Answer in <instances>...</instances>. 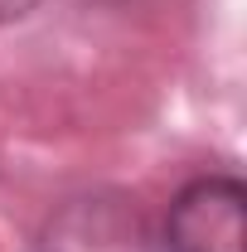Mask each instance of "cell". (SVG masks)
<instances>
[{"mask_svg": "<svg viewBox=\"0 0 247 252\" xmlns=\"http://www.w3.org/2000/svg\"><path fill=\"white\" fill-rule=\"evenodd\" d=\"M243 180L238 175H199L189 180L165 214L170 252H243Z\"/></svg>", "mask_w": 247, "mask_h": 252, "instance_id": "1", "label": "cell"}, {"mask_svg": "<svg viewBox=\"0 0 247 252\" xmlns=\"http://www.w3.org/2000/svg\"><path fill=\"white\" fill-rule=\"evenodd\" d=\"M39 252H151V233L122 194H83L49 219Z\"/></svg>", "mask_w": 247, "mask_h": 252, "instance_id": "2", "label": "cell"}, {"mask_svg": "<svg viewBox=\"0 0 247 252\" xmlns=\"http://www.w3.org/2000/svg\"><path fill=\"white\" fill-rule=\"evenodd\" d=\"M39 0H0V25H15V20H25Z\"/></svg>", "mask_w": 247, "mask_h": 252, "instance_id": "3", "label": "cell"}]
</instances>
